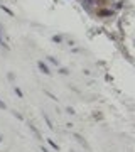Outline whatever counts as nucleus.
<instances>
[{"mask_svg": "<svg viewBox=\"0 0 135 152\" xmlns=\"http://www.w3.org/2000/svg\"><path fill=\"white\" fill-rule=\"evenodd\" d=\"M74 139H76V140H78V142H79V144H83L84 147H88V145H86V142H84V140L81 139V135H79V133H76V135H74Z\"/></svg>", "mask_w": 135, "mask_h": 152, "instance_id": "nucleus-3", "label": "nucleus"}, {"mask_svg": "<svg viewBox=\"0 0 135 152\" xmlns=\"http://www.w3.org/2000/svg\"><path fill=\"white\" fill-rule=\"evenodd\" d=\"M29 128H30V130H32V132H34V135L37 137V139H42V137H41V133H39V130L35 128V127H34L32 124H29Z\"/></svg>", "mask_w": 135, "mask_h": 152, "instance_id": "nucleus-2", "label": "nucleus"}, {"mask_svg": "<svg viewBox=\"0 0 135 152\" xmlns=\"http://www.w3.org/2000/svg\"><path fill=\"white\" fill-rule=\"evenodd\" d=\"M37 66H39V69H41V71H42V73H44V74H51V71H49V68L46 66V64L42 63V61H39V64H37Z\"/></svg>", "mask_w": 135, "mask_h": 152, "instance_id": "nucleus-1", "label": "nucleus"}, {"mask_svg": "<svg viewBox=\"0 0 135 152\" xmlns=\"http://www.w3.org/2000/svg\"><path fill=\"white\" fill-rule=\"evenodd\" d=\"M0 108H2V110H5V108H7V107H5V103H3V101H0Z\"/></svg>", "mask_w": 135, "mask_h": 152, "instance_id": "nucleus-7", "label": "nucleus"}, {"mask_svg": "<svg viewBox=\"0 0 135 152\" xmlns=\"http://www.w3.org/2000/svg\"><path fill=\"white\" fill-rule=\"evenodd\" d=\"M42 115H44V118H46V124L49 125V128H54V127H52V124H51V120H49V117H47V115H46V113H42Z\"/></svg>", "mask_w": 135, "mask_h": 152, "instance_id": "nucleus-4", "label": "nucleus"}, {"mask_svg": "<svg viewBox=\"0 0 135 152\" xmlns=\"http://www.w3.org/2000/svg\"><path fill=\"white\" fill-rule=\"evenodd\" d=\"M14 91H15V93H17V96H19V98H22V91H20V90H19V88H14Z\"/></svg>", "mask_w": 135, "mask_h": 152, "instance_id": "nucleus-6", "label": "nucleus"}, {"mask_svg": "<svg viewBox=\"0 0 135 152\" xmlns=\"http://www.w3.org/2000/svg\"><path fill=\"white\" fill-rule=\"evenodd\" d=\"M41 152H49V150L46 149V147H42V149H41Z\"/></svg>", "mask_w": 135, "mask_h": 152, "instance_id": "nucleus-8", "label": "nucleus"}, {"mask_svg": "<svg viewBox=\"0 0 135 152\" xmlns=\"http://www.w3.org/2000/svg\"><path fill=\"white\" fill-rule=\"evenodd\" d=\"M49 144H51V147H52V149H56V150L59 149V145H58V144L54 142V140H51V139H49Z\"/></svg>", "mask_w": 135, "mask_h": 152, "instance_id": "nucleus-5", "label": "nucleus"}]
</instances>
